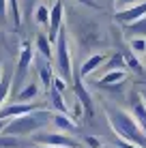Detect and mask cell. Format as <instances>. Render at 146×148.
<instances>
[{"mask_svg": "<svg viewBox=\"0 0 146 148\" xmlns=\"http://www.w3.org/2000/svg\"><path fill=\"white\" fill-rule=\"evenodd\" d=\"M32 142L39 146H56V148H77V142L67 133H34Z\"/></svg>", "mask_w": 146, "mask_h": 148, "instance_id": "cell-5", "label": "cell"}, {"mask_svg": "<svg viewBox=\"0 0 146 148\" xmlns=\"http://www.w3.org/2000/svg\"><path fill=\"white\" fill-rule=\"evenodd\" d=\"M84 142H86L88 148H101V142H99V137H95V135H86Z\"/></svg>", "mask_w": 146, "mask_h": 148, "instance_id": "cell-28", "label": "cell"}, {"mask_svg": "<svg viewBox=\"0 0 146 148\" xmlns=\"http://www.w3.org/2000/svg\"><path fill=\"white\" fill-rule=\"evenodd\" d=\"M7 0H0V24L7 22Z\"/></svg>", "mask_w": 146, "mask_h": 148, "instance_id": "cell-29", "label": "cell"}, {"mask_svg": "<svg viewBox=\"0 0 146 148\" xmlns=\"http://www.w3.org/2000/svg\"><path fill=\"white\" fill-rule=\"evenodd\" d=\"M127 79V71H108L101 79H97V84L101 88H110V86H120Z\"/></svg>", "mask_w": 146, "mask_h": 148, "instance_id": "cell-14", "label": "cell"}, {"mask_svg": "<svg viewBox=\"0 0 146 148\" xmlns=\"http://www.w3.org/2000/svg\"><path fill=\"white\" fill-rule=\"evenodd\" d=\"M116 144H118V148H140V146L131 144V142H125V140H116Z\"/></svg>", "mask_w": 146, "mask_h": 148, "instance_id": "cell-31", "label": "cell"}, {"mask_svg": "<svg viewBox=\"0 0 146 148\" xmlns=\"http://www.w3.org/2000/svg\"><path fill=\"white\" fill-rule=\"evenodd\" d=\"M2 73H4V71H2V64H0V77H2Z\"/></svg>", "mask_w": 146, "mask_h": 148, "instance_id": "cell-35", "label": "cell"}, {"mask_svg": "<svg viewBox=\"0 0 146 148\" xmlns=\"http://www.w3.org/2000/svg\"><path fill=\"white\" fill-rule=\"evenodd\" d=\"M7 2H9V7H11L15 28H19V24H22V15H19V2H17V0H7Z\"/></svg>", "mask_w": 146, "mask_h": 148, "instance_id": "cell-25", "label": "cell"}, {"mask_svg": "<svg viewBox=\"0 0 146 148\" xmlns=\"http://www.w3.org/2000/svg\"><path fill=\"white\" fill-rule=\"evenodd\" d=\"M34 58V52H32V45L24 41L22 43V52H19V60H17V71H15V79L11 82V88L13 92H17L24 84H26V75H28V69H30V62Z\"/></svg>", "mask_w": 146, "mask_h": 148, "instance_id": "cell-4", "label": "cell"}, {"mask_svg": "<svg viewBox=\"0 0 146 148\" xmlns=\"http://www.w3.org/2000/svg\"><path fill=\"white\" fill-rule=\"evenodd\" d=\"M105 69H108V71H125V58H123V54H114L112 58L108 60Z\"/></svg>", "mask_w": 146, "mask_h": 148, "instance_id": "cell-21", "label": "cell"}, {"mask_svg": "<svg viewBox=\"0 0 146 148\" xmlns=\"http://www.w3.org/2000/svg\"><path fill=\"white\" fill-rule=\"evenodd\" d=\"M56 52H54V58H56V67H58V73L64 82H71L73 77V69H71V54H69V39H67V32L64 28H60L58 32V39H56Z\"/></svg>", "mask_w": 146, "mask_h": 148, "instance_id": "cell-3", "label": "cell"}, {"mask_svg": "<svg viewBox=\"0 0 146 148\" xmlns=\"http://www.w3.org/2000/svg\"><path fill=\"white\" fill-rule=\"evenodd\" d=\"M105 62V54H93V56H88L86 60H84V64L80 67V73H77V77L82 79V77H88L93 71H97L101 64Z\"/></svg>", "mask_w": 146, "mask_h": 148, "instance_id": "cell-12", "label": "cell"}, {"mask_svg": "<svg viewBox=\"0 0 146 148\" xmlns=\"http://www.w3.org/2000/svg\"><path fill=\"white\" fill-rule=\"evenodd\" d=\"M52 88L58 90L60 95H64V90H67V82H64L60 75H54V82H52Z\"/></svg>", "mask_w": 146, "mask_h": 148, "instance_id": "cell-27", "label": "cell"}, {"mask_svg": "<svg viewBox=\"0 0 146 148\" xmlns=\"http://www.w3.org/2000/svg\"><path fill=\"white\" fill-rule=\"evenodd\" d=\"M34 19H37L39 26H47V24H49V9L45 7V4H39L37 13H34Z\"/></svg>", "mask_w": 146, "mask_h": 148, "instance_id": "cell-22", "label": "cell"}, {"mask_svg": "<svg viewBox=\"0 0 146 148\" xmlns=\"http://www.w3.org/2000/svg\"><path fill=\"white\" fill-rule=\"evenodd\" d=\"M39 79H41V86L45 88V92H49V88H52V82H54V71L49 67V62L45 60V62H39Z\"/></svg>", "mask_w": 146, "mask_h": 148, "instance_id": "cell-15", "label": "cell"}, {"mask_svg": "<svg viewBox=\"0 0 146 148\" xmlns=\"http://www.w3.org/2000/svg\"><path fill=\"white\" fill-rule=\"evenodd\" d=\"M9 92H11V77L7 73H2V77H0V108L9 99Z\"/></svg>", "mask_w": 146, "mask_h": 148, "instance_id": "cell-18", "label": "cell"}, {"mask_svg": "<svg viewBox=\"0 0 146 148\" xmlns=\"http://www.w3.org/2000/svg\"><path fill=\"white\" fill-rule=\"evenodd\" d=\"M123 58H125V67H129V69H133V71H138V73H142V64H140V60L135 58V56L131 52H127V54H123Z\"/></svg>", "mask_w": 146, "mask_h": 148, "instance_id": "cell-24", "label": "cell"}, {"mask_svg": "<svg viewBox=\"0 0 146 148\" xmlns=\"http://www.w3.org/2000/svg\"><path fill=\"white\" fill-rule=\"evenodd\" d=\"M133 4H138V0H114V9L118 11H127V9H131Z\"/></svg>", "mask_w": 146, "mask_h": 148, "instance_id": "cell-26", "label": "cell"}, {"mask_svg": "<svg viewBox=\"0 0 146 148\" xmlns=\"http://www.w3.org/2000/svg\"><path fill=\"white\" fill-rule=\"evenodd\" d=\"M75 95H77V101L82 103V108H84V116H86V120H90L95 116V108H93V99H90V95H88V90L84 88V84H82V79H75Z\"/></svg>", "mask_w": 146, "mask_h": 148, "instance_id": "cell-10", "label": "cell"}, {"mask_svg": "<svg viewBox=\"0 0 146 148\" xmlns=\"http://www.w3.org/2000/svg\"><path fill=\"white\" fill-rule=\"evenodd\" d=\"M144 99H146V97H144Z\"/></svg>", "mask_w": 146, "mask_h": 148, "instance_id": "cell-38", "label": "cell"}, {"mask_svg": "<svg viewBox=\"0 0 146 148\" xmlns=\"http://www.w3.org/2000/svg\"><path fill=\"white\" fill-rule=\"evenodd\" d=\"M0 148H24V142L15 135H0Z\"/></svg>", "mask_w": 146, "mask_h": 148, "instance_id": "cell-19", "label": "cell"}, {"mask_svg": "<svg viewBox=\"0 0 146 148\" xmlns=\"http://www.w3.org/2000/svg\"><path fill=\"white\" fill-rule=\"evenodd\" d=\"M52 122L56 125V129L60 131V133H73L75 129H77V122H75L69 114H54L52 116Z\"/></svg>", "mask_w": 146, "mask_h": 148, "instance_id": "cell-13", "label": "cell"}, {"mask_svg": "<svg viewBox=\"0 0 146 148\" xmlns=\"http://www.w3.org/2000/svg\"><path fill=\"white\" fill-rule=\"evenodd\" d=\"M129 105H131V116L135 118V122L140 125V129L146 135V99L140 92H131L129 95Z\"/></svg>", "mask_w": 146, "mask_h": 148, "instance_id": "cell-8", "label": "cell"}, {"mask_svg": "<svg viewBox=\"0 0 146 148\" xmlns=\"http://www.w3.org/2000/svg\"><path fill=\"white\" fill-rule=\"evenodd\" d=\"M7 125H9V120H0V135L4 133V129H7Z\"/></svg>", "mask_w": 146, "mask_h": 148, "instance_id": "cell-32", "label": "cell"}, {"mask_svg": "<svg viewBox=\"0 0 146 148\" xmlns=\"http://www.w3.org/2000/svg\"><path fill=\"white\" fill-rule=\"evenodd\" d=\"M37 97H39V84L37 82H26L15 92V103H32Z\"/></svg>", "mask_w": 146, "mask_h": 148, "instance_id": "cell-11", "label": "cell"}, {"mask_svg": "<svg viewBox=\"0 0 146 148\" xmlns=\"http://www.w3.org/2000/svg\"><path fill=\"white\" fill-rule=\"evenodd\" d=\"M75 2L84 4V7H90V9H99V2H95V0H75Z\"/></svg>", "mask_w": 146, "mask_h": 148, "instance_id": "cell-30", "label": "cell"}, {"mask_svg": "<svg viewBox=\"0 0 146 148\" xmlns=\"http://www.w3.org/2000/svg\"><path fill=\"white\" fill-rule=\"evenodd\" d=\"M127 30H129L131 34H135V37H142V39H144V37H146V15H144L142 19H138V22L129 24Z\"/></svg>", "mask_w": 146, "mask_h": 148, "instance_id": "cell-20", "label": "cell"}, {"mask_svg": "<svg viewBox=\"0 0 146 148\" xmlns=\"http://www.w3.org/2000/svg\"><path fill=\"white\" fill-rule=\"evenodd\" d=\"M62 28V2L56 0L49 9V24H47V41L49 43H56L58 32Z\"/></svg>", "mask_w": 146, "mask_h": 148, "instance_id": "cell-7", "label": "cell"}, {"mask_svg": "<svg viewBox=\"0 0 146 148\" xmlns=\"http://www.w3.org/2000/svg\"><path fill=\"white\" fill-rule=\"evenodd\" d=\"M95 2H97V0H95Z\"/></svg>", "mask_w": 146, "mask_h": 148, "instance_id": "cell-37", "label": "cell"}, {"mask_svg": "<svg viewBox=\"0 0 146 148\" xmlns=\"http://www.w3.org/2000/svg\"><path fill=\"white\" fill-rule=\"evenodd\" d=\"M37 49H39V54H41L45 60L52 58V43L47 41L45 34H39V37H37Z\"/></svg>", "mask_w": 146, "mask_h": 148, "instance_id": "cell-17", "label": "cell"}, {"mask_svg": "<svg viewBox=\"0 0 146 148\" xmlns=\"http://www.w3.org/2000/svg\"><path fill=\"white\" fill-rule=\"evenodd\" d=\"M32 7H34V0H28V11H30Z\"/></svg>", "mask_w": 146, "mask_h": 148, "instance_id": "cell-33", "label": "cell"}, {"mask_svg": "<svg viewBox=\"0 0 146 148\" xmlns=\"http://www.w3.org/2000/svg\"><path fill=\"white\" fill-rule=\"evenodd\" d=\"M105 116H108V122L118 140H125V142H131V144L140 146V148H146V135L131 114H127L120 108L105 105Z\"/></svg>", "mask_w": 146, "mask_h": 148, "instance_id": "cell-1", "label": "cell"}, {"mask_svg": "<svg viewBox=\"0 0 146 148\" xmlns=\"http://www.w3.org/2000/svg\"><path fill=\"white\" fill-rule=\"evenodd\" d=\"M129 47H131V54H146V39L133 37L129 41Z\"/></svg>", "mask_w": 146, "mask_h": 148, "instance_id": "cell-23", "label": "cell"}, {"mask_svg": "<svg viewBox=\"0 0 146 148\" xmlns=\"http://www.w3.org/2000/svg\"><path fill=\"white\" fill-rule=\"evenodd\" d=\"M52 112L47 110H37L32 114L26 116H19V118L9 120L7 129H4V135H15V137H22V135H34L37 131H41L43 127H47V122H52Z\"/></svg>", "mask_w": 146, "mask_h": 148, "instance_id": "cell-2", "label": "cell"}, {"mask_svg": "<svg viewBox=\"0 0 146 148\" xmlns=\"http://www.w3.org/2000/svg\"><path fill=\"white\" fill-rule=\"evenodd\" d=\"M41 110L37 103H13L11 105H4L0 108V120H13V118H19V116H26V114H32V112Z\"/></svg>", "mask_w": 146, "mask_h": 148, "instance_id": "cell-6", "label": "cell"}, {"mask_svg": "<svg viewBox=\"0 0 146 148\" xmlns=\"http://www.w3.org/2000/svg\"><path fill=\"white\" fill-rule=\"evenodd\" d=\"M37 148H56V146H37Z\"/></svg>", "mask_w": 146, "mask_h": 148, "instance_id": "cell-34", "label": "cell"}, {"mask_svg": "<svg viewBox=\"0 0 146 148\" xmlns=\"http://www.w3.org/2000/svg\"><path fill=\"white\" fill-rule=\"evenodd\" d=\"M49 101H52V108L56 110V114H69V108L64 103V95H60L58 90L49 88Z\"/></svg>", "mask_w": 146, "mask_h": 148, "instance_id": "cell-16", "label": "cell"}, {"mask_svg": "<svg viewBox=\"0 0 146 148\" xmlns=\"http://www.w3.org/2000/svg\"><path fill=\"white\" fill-rule=\"evenodd\" d=\"M110 2H114V0H110Z\"/></svg>", "mask_w": 146, "mask_h": 148, "instance_id": "cell-36", "label": "cell"}, {"mask_svg": "<svg viewBox=\"0 0 146 148\" xmlns=\"http://www.w3.org/2000/svg\"><path fill=\"white\" fill-rule=\"evenodd\" d=\"M144 15H146V0H144V2L133 4V7L127 9V11H118V13H116V22H118V24H125V26H129V24L142 19Z\"/></svg>", "mask_w": 146, "mask_h": 148, "instance_id": "cell-9", "label": "cell"}]
</instances>
